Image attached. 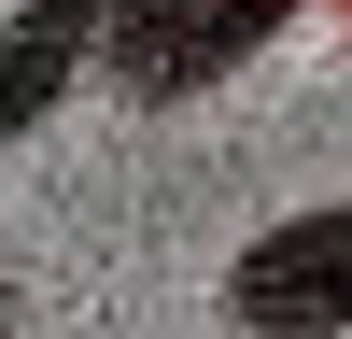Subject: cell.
<instances>
[{"instance_id":"3","label":"cell","mask_w":352,"mask_h":339,"mask_svg":"<svg viewBox=\"0 0 352 339\" xmlns=\"http://www.w3.org/2000/svg\"><path fill=\"white\" fill-rule=\"evenodd\" d=\"M113 14H127V0H14V28H0V141L43 127V113L71 99V71H99Z\"/></svg>"},{"instance_id":"1","label":"cell","mask_w":352,"mask_h":339,"mask_svg":"<svg viewBox=\"0 0 352 339\" xmlns=\"http://www.w3.org/2000/svg\"><path fill=\"white\" fill-rule=\"evenodd\" d=\"M282 28H296V0H127L113 43H99V85L127 113H184V99H212L226 71H254Z\"/></svg>"},{"instance_id":"4","label":"cell","mask_w":352,"mask_h":339,"mask_svg":"<svg viewBox=\"0 0 352 339\" xmlns=\"http://www.w3.org/2000/svg\"><path fill=\"white\" fill-rule=\"evenodd\" d=\"M0 339H14V269H0Z\"/></svg>"},{"instance_id":"2","label":"cell","mask_w":352,"mask_h":339,"mask_svg":"<svg viewBox=\"0 0 352 339\" xmlns=\"http://www.w3.org/2000/svg\"><path fill=\"white\" fill-rule=\"evenodd\" d=\"M226 311H240L254 339H352V198L268 226V240H240Z\"/></svg>"}]
</instances>
